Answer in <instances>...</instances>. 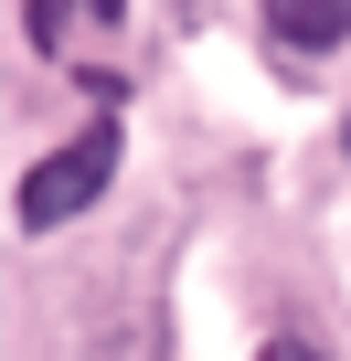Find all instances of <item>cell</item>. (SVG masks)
I'll use <instances>...</instances> for the list:
<instances>
[{
	"instance_id": "cell-1",
	"label": "cell",
	"mask_w": 351,
	"mask_h": 361,
	"mask_svg": "<svg viewBox=\"0 0 351 361\" xmlns=\"http://www.w3.org/2000/svg\"><path fill=\"white\" fill-rule=\"evenodd\" d=\"M107 180H117V117L75 128L54 159H32V170H22V234H54V224L96 213V202H107Z\"/></svg>"
},
{
	"instance_id": "cell-2",
	"label": "cell",
	"mask_w": 351,
	"mask_h": 361,
	"mask_svg": "<svg viewBox=\"0 0 351 361\" xmlns=\"http://www.w3.org/2000/svg\"><path fill=\"white\" fill-rule=\"evenodd\" d=\"M266 32H277L287 54H330V43L351 32V0H266Z\"/></svg>"
},
{
	"instance_id": "cell-3",
	"label": "cell",
	"mask_w": 351,
	"mask_h": 361,
	"mask_svg": "<svg viewBox=\"0 0 351 361\" xmlns=\"http://www.w3.org/2000/svg\"><path fill=\"white\" fill-rule=\"evenodd\" d=\"M128 0H43L32 11V32H43V54H64V22H117Z\"/></svg>"
},
{
	"instance_id": "cell-4",
	"label": "cell",
	"mask_w": 351,
	"mask_h": 361,
	"mask_svg": "<svg viewBox=\"0 0 351 361\" xmlns=\"http://www.w3.org/2000/svg\"><path fill=\"white\" fill-rule=\"evenodd\" d=\"M256 361H319V350H309V340H266Z\"/></svg>"
}]
</instances>
